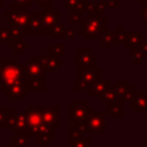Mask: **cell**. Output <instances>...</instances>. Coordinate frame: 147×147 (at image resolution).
Returning a JSON list of instances; mask_svg holds the SVG:
<instances>
[{"instance_id":"obj_1","label":"cell","mask_w":147,"mask_h":147,"mask_svg":"<svg viewBox=\"0 0 147 147\" xmlns=\"http://www.w3.org/2000/svg\"><path fill=\"white\" fill-rule=\"evenodd\" d=\"M107 28V18L100 16L85 17L79 23V32L84 34L86 39H100L103 31Z\"/></svg>"},{"instance_id":"obj_2","label":"cell","mask_w":147,"mask_h":147,"mask_svg":"<svg viewBox=\"0 0 147 147\" xmlns=\"http://www.w3.org/2000/svg\"><path fill=\"white\" fill-rule=\"evenodd\" d=\"M59 22V13L54 11L52 7H45L44 11L40 16V24H41V32L49 33L53 31L55 25Z\"/></svg>"},{"instance_id":"obj_3","label":"cell","mask_w":147,"mask_h":147,"mask_svg":"<svg viewBox=\"0 0 147 147\" xmlns=\"http://www.w3.org/2000/svg\"><path fill=\"white\" fill-rule=\"evenodd\" d=\"M91 113V108L85 105L84 101H76L69 108V121L75 123L77 121H86Z\"/></svg>"},{"instance_id":"obj_4","label":"cell","mask_w":147,"mask_h":147,"mask_svg":"<svg viewBox=\"0 0 147 147\" xmlns=\"http://www.w3.org/2000/svg\"><path fill=\"white\" fill-rule=\"evenodd\" d=\"M74 63L79 68L95 69V55L88 48L79 49V53L74 55Z\"/></svg>"},{"instance_id":"obj_5","label":"cell","mask_w":147,"mask_h":147,"mask_svg":"<svg viewBox=\"0 0 147 147\" xmlns=\"http://www.w3.org/2000/svg\"><path fill=\"white\" fill-rule=\"evenodd\" d=\"M105 118H106V111H101V113H92L91 111L88 117L86 118V125L91 132L105 133L107 131Z\"/></svg>"},{"instance_id":"obj_6","label":"cell","mask_w":147,"mask_h":147,"mask_svg":"<svg viewBox=\"0 0 147 147\" xmlns=\"http://www.w3.org/2000/svg\"><path fill=\"white\" fill-rule=\"evenodd\" d=\"M41 110L42 108H29L26 114V122L30 131V137H37L39 126L41 125Z\"/></svg>"},{"instance_id":"obj_7","label":"cell","mask_w":147,"mask_h":147,"mask_svg":"<svg viewBox=\"0 0 147 147\" xmlns=\"http://www.w3.org/2000/svg\"><path fill=\"white\" fill-rule=\"evenodd\" d=\"M131 110L133 113L142 111L147 108V91H132L131 95Z\"/></svg>"},{"instance_id":"obj_8","label":"cell","mask_w":147,"mask_h":147,"mask_svg":"<svg viewBox=\"0 0 147 147\" xmlns=\"http://www.w3.org/2000/svg\"><path fill=\"white\" fill-rule=\"evenodd\" d=\"M24 72V70H21L20 67H17L14 62V64H9V67H7L3 70V79L6 82V85H14L16 83L22 82L21 76Z\"/></svg>"},{"instance_id":"obj_9","label":"cell","mask_w":147,"mask_h":147,"mask_svg":"<svg viewBox=\"0 0 147 147\" xmlns=\"http://www.w3.org/2000/svg\"><path fill=\"white\" fill-rule=\"evenodd\" d=\"M115 90H116V94L117 98L122 101V102H129L131 100V95H132V86L127 85V82L125 79H118L116 80V85H115Z\"/></svg>"},{"instance_id":"obj_10","label":"cell","mask_w":147,"mask_h":147,"mask_svg":"<svg viewBox=\"0 0 147 147\" xmlns=\"http://www.w3.org/2000/svg\"><path fill=\"white\" fill-rule=\"evenodd\" d=\"M57 111H59V107L42 108V110H41V121H42V123H46V124H48L53 127H59Z\"/></svg>"},{"instance_id":"obj_11","label":"cell","mask_w":147,"mask_h":147,"mask_svg":"<svg viewBox=\"0 0 147 147\" xmlns=\"http://www.w3.org/2000/svg\"><path fill=\"white\" fill-rule=\"evenodd\" d=\"M101 78V71L98 69L79 68V80H83L88 84H93L95 80Z\"/></svg>"},{"instance_id":"obj_12","label":"cell","mask_w":147,"mask_h":147,"mask_svg":"<svg viewBox=\"0 0 147 147\" xmlns=\"http://www.w3.org/2000/svg\"><path fill=\"white\" fill-rule=\"evenodd\" d=\"M53 126L46 124V123H41V125L38 129L37 132V137L39 139V144H51L53 142Z\"/></svg>"},{"instance_id":"obj_13","label":"cell","mask_w":147,"mask_h":147,"mask_svg":"<svg viewBox=\"0 0 147 147\" xmlns=\"http://www.w3.org/2000/svg\"><path fill=\"white\" fill-rule=\"evenodd\" d=\"M110 86H111V80H110V79L101 80V78H100V79L95 80V82L92 84V87H91V90H90L88 92H90L91 96H100V95H102L107 90H109Z\"/></svg>"},{"instance_id":"obj_14","label":"cell","mask_w":147,"mask_h":147,"mask_svg":"<svg viewBox=\"0 0 147 147\" xmlns=\"http://www.w3.org/2000/svg\"><path fill=\"white\" fill-rule=\"evenodd\" d=\"M144 37L141 32H129L125 33V42H126V48L127 49H132L134 47H138L140 45V42L142 41Z\"/></svg>"},{"instance_id":"obj_15","label":"cell","mask_w":147,"mask_h":147,"mask_svg":"<svg viewBox=\"0 0 147 147\" xmlns=\"http://www.w3.org/2000/svg\"><path fill=\"white\" fill-rule=\"evenodd\" d=\"M106 113H110V115L115 117L122 116V101L119 99L106 102Z\"/></svg>"},{"instance_id":"obj_16","label":"cell","mask_w":147,"mask_h":147,"mask_svg":"<svg viewBox=\"0 0 147 147\" xmlns=\"http://www.w3.org/2000/svg\"><path fill=\"white\" fill-rule=\"evenodd\" d=\"M100 39H101L102 44L105 45V47L107 49H110L116 44L115 37H114V32L111 31V28H106V30L103 31V33H102Z\"/></svg>"},{"instance_id":"obj_17","label":"cell","mask_w":147,"mask_h":147,"mask_svg":"<svg viewBox=\"0 0 147 147\" xmlns=\"http://www.w3.org/2000/svg\"><path fill=\"white\" fill-rule=\"evenodd\" d=\"M131 56H132L131 63L133 65H141L144 63V60H147V56L141 52L139 47H134L131 49Z\"/></svg>"},{"instance_id":"obj_18","label":"cell","mask_w":147,"mask_h":147,"mask_svg":"<svg viewBox=\"0 0 147 147\" xmlns=\"http://www.w3.org/2000/svg\"><path fill=\"white\" fill-rule=\"evenodd\" d=\"M69 147H91V139L82 138V137H76V138L70 137Z\"/></svg>"},{"instance_id":"obj_19","label":"cell","mask_w":147,"mask_h":147,"mask_svg":"<svg viewBox=\"0 0 147 147\" xmlns=\"http://www.w3.org/2000/svg\"><path fill=\"white\" fill-rule=\"evenodd\" d=\"M63 63H64V61L59 55L48 54V56H47V69L48 70H55Z\"/></svg>"},{"instance_id":"obj_20","label":"cell","mask_w":147,"mask_h":147,"mask_svg":"<svg viewBox=\"0 0 147 147\" xmlns=\"http://www.w3.org/2000/svg\"><path fill=\"white\" fill-rule=\"evenodd\" d=\"M116 99H118V98H117V94H116L115 86H113V85L102 95H100V100L102 102H109V101H113V100H116Z\"/></svg>"},{"instance_id":"obj_21","label":"cell","mask_w":147,"mask_h":147,"mask_svg":"<svg viewBox=\"0 0 147 147\" xmlns=\"http://www.w3.org/2000/svg\"><path fill=\"white\" fill-rule=\"evenodd\" d=\"M53 36L55 39H62L64 37V23L62 22H57V24L55 25V28L53 29Z\"/></svg>"},{"instance_id":"obj_22","label":"cell","mask_w":147,"mask_h":147,"mask_svg":"<svg viewBox=\"0 0 147 147\" xmlns=\"http://www.w3.org/2000/svg\"><path fill=\"white\" fill-rule=\"evenodd\" d=\"M91 87H92V84L85 83V82L79 80V79L75 80V87H74V90L76 92H78V91H90Z\"/></svg>"},{"instance_id":"obj_23","label":"cell","mask_w":147,"mask_h":147,"mask_svg":"<svg viewBox=\"0 0 147 147\" xmlns=\"http://www.w3.org/2000/svg\"><path fill=\"white\" fill-rule=\"evenodd\" d=\"M48 54H55V55H63L64 54V45L63 44H59L55 45L54 47H52L51 49H48Z\"/></svg>"},{"instance_id":"obj_24","label":"cell","mask_w":147,"mask_h":147,"mask_svg":"<svg viewBox=\"0 0 147 147\" xmlns=\"http://www.w3.org/2000/svg\"><path fill=\"white\" fill-rule=\"evenodd\" d=\"M74 126H76L82 133H88V132H91L90 129L86 125V121H77V122L74 123Z\"/></svg>"},{"instance_id":"obj_25","label":"cell","mask_w":147,"mask_h":147,"mask_svg":"<svg viewBox=\"0 0 147 147\" xmlns=\"http://www.w3.org/2000/svg\"><path fill=\"white\" fill-rule=\"evenodd\" d=\"M114 37H115V41L117 42H125V33L122 32V29L118 26L116 29V32H114Z\"/></svg>"},{"instance_id":"obj_26","label":"cell","mask_w":147,"mask_h":147,"mask_svg":"<svg viewBox=\"0 0 147 147\" xmlns=\"http://www.w3.org/2000/svg\"><path fill=\"white\" fill-rule=\"evenodd\" d=\"M85 10L90 13V16H100L95 11V3L93 2H85Z\"/></svg>"},{"instance_id":"obj_27","label":"cell","mask_w":147,"mask_h":147,"mask_svg":"<svg viewBox=\"0 0 147 147\" xmlns=\"http://www.w3.org/2000/svg\"><path fill=\"white\" fill-rule=\"evenodd\" d=\"M69 18H70V22H71L72 24L79 23V21H80V14H79V11L70 10V13H69Z\"/></svg>"},{"instance_id":"obj_28","label":"cell","mask_w":147,"mask_h":147,"mask_svg":"<svg viewBox=\"0 0 147 147\" xmlns=\"http://www.w3.org/2000/svg\"><path fill=\"white\" fill-rule=\"evenodd\" d=\"M106 10H107V6H106L105 2H101V1H100V2L95 3V11H96L98 15L106 13Z\"/></svg>"},{"instance_id":"obj_29","label":"cell","mask_w":147,"mask_h":147,"mask_svg":"<svg viewBox=\"0 0 147 147\" xmlns=\"http://www.w3.org/2000/svg\"><path fill=\"white\" fill-rule=\"evenodd\" d=\"M78 2L79 0H63V6L69 8L70 10H75V7Z\"/></svg>"},{"instance_id":"obj_30","label":"cell","mask_w":147,"mask_h":147,"mask_svg":"<svg viewBox=\"0 0 147 147\" xmlns=\"http://www.w3.org/2000/svg\"><path fill=\"white\" fill-rule=\"evenodd\" d=\"M142 29H147V3L142 5Z\"/></svg>"},{"instance_id":"obj_31","label":"cell","mask_w":147,"mask_h":147,"mask_svg":"<svg viewBox=\"0 0 147 147\" xmlns=\"http://www.w3.org/2000/svg\"><path fill=\"white\" fill-rule=\"evenodd\" d=\"M64 37L65 38H75V28L64 29Z\"/></svg>"},{"instance_id":"obj_32","label":"cell","mask_w":147,"mask_h":147,"mask_svg":"<svg viewBox=\"0 0 147 147\" xmlns=\"http://www.w3.org/2000/svg\"><path fill=\"white\" fill-rule=\"evenodd\" d=\"M69 132H70V137H74V138L80 137V133H82L76 126H70L69 127Z\"/></svg>"},{"instance_id":"obj_33","label":"cell","mask_w":147,"mask_h":147,"mask_svg":"<svg viewBox=\"0 0 147 147\" xmlns=\"http://www.w3.org/2000/svg\"><path fill=\"white\" fill-rule=\"evenodd\" d=\"M15 2L18 3V6H23V7L32 6V0H15Z\"/></svg>"},{"instance_id":"obj_34","label":"cell","mask_w":147,"mask_h":147,"mask_svg":"<svg viewBox=\"0 0 147 147\" xmlns=\"http://www.w3.org/2000/svg\"><path fill=\"white\" fill-rule=\"evenodd\" d=\"M140 49H141V52L147 56V39H142V41L140 42V45L138 46Z\"/></svg>"},{"instance_id":"obj_35","label":"cell","mask_w":147,"mask_h":147,"mask_svg":"<svg viewBox=\"0 0 147 147\" xmlns=\"http://www.w3.org/2000/svg\"><path fill=\"white\" fill-rule=\"evenodd\" d=\"M106 6L107 8H115L117 6V0H106Z\"/></svg>"},{"instance_id":"obj_36","label":"cell","mask_w":147,"mask_h":147,"mask_svg":"<svg viewBox=\"0 0 147 147\" xmlns=\"http://www.w3.org/2000/svg\"><path fill=\"white\" fill-rule=\"evenodd\" d=\"M37 3H38V6L39 7H46L49 2H52L53 0H34Z\"/></svg>"},{"instance_id":"obj_37","label":"cell","mask_w":147,"mask_h":147,"mask_svg":"<svg viewBox=\"0 0 147 147\" xmlns=\"http://www.w3.org/2000/svg\"><path fill=\"white\" fill-rule=\"evenodd\" d=\"M141 113V116L142 117H147V108H145L142 111H140Z\"/></svg>"},{"instance_id":"obj_38","label":"cell","mask_w":147,"mask_h":147,"mask_svg":"<svg viewBox=\"0 0 147 147\" xmlns=\"http://www.w3.org/2000/svg\"><path fill=\"white\" fill-rule=\"evenodd\" d=\"M38 147H48V144H39Z\"/></svg>"},{"instance_id":"obj_39","label":"cell","mask_w":147,"mask_h":147,"mask_svg":"<svg viewBox=\"0 0 147 147\" xmlns=\"http://www.w3.org/2000/svg\"><path fill=\"white\" fill-rule=\"evenodd\" d=\"M138 2H140L141 5H145V3H147V0H137Z\"/></svg>"},{"instance_id":"obj_40","label":"cell","mask_w":147,"mask_h":147,"mask_svg":"<svg viewBox=\"0 0 147 147\" xmlns=\"http://www.w3.org/2000/svg\"><path fill=\"white\" fill-rule=\"evenodd\" d=\"M141 141H142V142H144L145 145H147V137H145V138H142V139H141Z\"/></svg>"},{"instance_id":"obj_41","label":"cell","mask_w":147,"mask_h":147,"mask_svg":"<svg viewBox=\"0 0 147 147\" xmlns=\"http://www.w3.org/2000/svg\"><path fill=\"white\" fill-rule=\"evenodd\" d=\"M146 39H147V38H146Z\"/></svg>"}]
</instances>
